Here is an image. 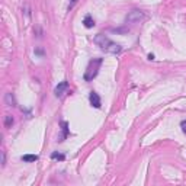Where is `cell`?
Masks as SVG:
<instances>
[{
    "instance_id": "obj_1",
    "label": "cell",
    "mask_w": 186,
    "mask_h": 186,
    "mask_svg": "<svg viewBox=\"0 0 186 186\" xmlns=\"http://www.w3.org/2000/svg\"><path fill=\"white\" fill-rule=\"evenodd\" d=\"M93 42H95L101 50H103L105 52H109V54H119V52L122 51V47H121L119 44L111 41L106 35H103V34L96 35V36L93 38Z\"/></svg>"
},
{
    "instance_id": "obj_6",
    "label": "cell",
    "mask_w": 186,
    "mask_h": 186,
    "mask_svg": "<svg viewBox=\"0 0 186 186\" xmlns=\"http://www.w3.org/2000/svg\"><path fill=\"white\" fill-rule=\"evenodd\" d=\"M4 103H6L7 106H12V108L16 106V101H15V98H13L12 93H6V95H4Z\"/></svg>"
},
{
    "instance_id": "obj_5",
    "label": "cell",
    "mask_w": 186,
    "mask_h": 186,
    "mask_svg": "<svg viewBox=\"0 0 186 186\" xmlns=\"http://www.w3.org/2000/svg\"><path fill=\"white\" fill-rule=\"evenodd\" d=\"M89 101H90V105H92L93 108H96V109H99L102 106V101H101V98H99V95H98L96 92H90Z\"/></svg>"
},
{
    "instance_id": "obj_12",
    "label": "cell",
    "mask_w": 186,
    "mask_h": 186,
    "mask_svg": "<svg viewBox=\"0 0 186 186\" xmlns=\"http://www.w3.org/2000/svg\"><path fill=\"white\" fill-rule=\"evenodd\" d=\"M6 166V153L1 151V167Z\"/></svg>"
},
{
    "instance_id": "obj_3",
    "label": "cell",
    "mask_w": 186,
    "mask_h": 186,
    "mask_svg": "<svg viewBox=\"0 0 186 186\" xmlns=\"http://www.w3.org/2000/svg\"><path fill=\"white\" fill-rule=\"evenodd\" d=\"M144 19H145V13L143 10H140V9H134L125 16V22L127 23H140Z\"/></svg>"
},
{
    "instance_id": "obj_15",
    "label": "cell",
    "mask_w": 186,
    "mask_h": 186,
    "mask_svg": "<svg viewBox=\"0 0 186 186\" xmlns=\"http://www.w3.org/2000/svg\"><path fill=\"white\" fill-rule=\"evenodd\" d=\"M76 3H77V0H70V4H68V10H70V9H73V6H74Z\"/></svg>"
},
{
    "instance_id": "obj_2",
    "label": "cell",
    "mask_w": 186,
    "mask_h": 186,
    "mask_svg": "<svg viewBox=\"0 0 186 186\" xmlns=\"http://www.w3.org/2000/svg\"><path fill=\"white\" fill-rule=\"evenodd\" d=\"M102 63H103V58H93V60H90V63H89V66H87V68H86V71H85V76H83V79H85L86 82H92L98 76Z\"/></svg>"
},
{
    "instance_id": "obj_13",
    "label": "cell",
    "mask_w": 186,
    "mask_h": 186,
    "mask_svg": "<svg viewBox=\"0 0 186 186\" xmlns=\"http://www.w3.org/2000/svg\"><path fill=\"white\" fill-rule=\"evenodd\" d=\"M35 54L36 55H44V50L42 48H35Z\"/></svg>"
},
{
    "instance_id": "obj_8",
    "label": "cell",
    "mask_w": 186,
    "mask_h": 186,
    "mask_svg": "<svg viewBox=\"0 0 186 186\" xmlns=\"http://www.w3.org/2000/svg\"><path fill=\"white\" fill-rule=\"evenodd\" d=\"M22 160L26 163H34L38 160V156L36 154H25V156H22Z\"/></svg>"
},
{
    "instance_id": "obj_11",
    "label": "cell",
    "mask_w": 186,
    "mask_h": 186,
    "mask_svg": "<svg viewBox=\"0 0 186 186\" xmlns=\"http://www.w3.org/2000/svg\"><path fill=\"white\" fill-rule=\"evenodd\" d=\"M51 158H52V160H58V161H64V160H66V156L61 154V153L54 151L52 154H51Z\"/></svg>"
},
{
    "instance_id": "obj_10",
    "label": "cell",
    "mask_w": 186,
    "mask_h": 186,
    "mask_svg": "<svg viewBox=\"0 0 186 186\" xmlns=\"http://www.w3.org/2000/svg\"><path fill=\"white\" fill-rule=\"evenodd\" d=\"M13 122H15V119L12 115H6L4 117V128H12Z\"/></svg>"
},
{
    "instance_id": "obj_16",
    "label": "cell",
    "mask_w": 186,
    "mask_h": 186,
    "mask_svg": "<svg viewBox=\"0 0 186 186\" xmlns=\"http://www.w3.org/2000/svg\"><path fill=\"white\" fill-rule=\"evenodd\" d=\"M148 60H154V54H148Z\"/></svg>"
},
{
    "instance_id": "obj_14",
    "label": "cell",
    "mask_w": 186,
    "mask_h": 186,
    "mask_svg": "<svg viewBox=\"0 0 186 186\" xmlns=\"http://www.w3.org/2000/svg\"><path fill=\"white\" fill-rule=\"evenodd\" d=\"M180 128L183 130V132L186 134V119H185V121H182V122H180Z\"/></svg>"
},
{
    "instance_id": "obj_4",
    "label": "cell",
    "mask_w": 186,
    "mask_h": 186,
    "mask_svg": "<svg viewBox=\"0 0 186 186\" xmlns=\"http://www.w3.org/2000/svg\"><path fill=\"white\" fill-rule=\"evenodd\" d=\"M68 89V82L67 80H64V82H61V83H58V85L55 86V89H54V95L57 96V98H61L66 92H67Z\"/></svg>"
},
{
    "instance_id": "obj_9",
    "label": "cell",
    "mask_w": 186,
    "mask_h": 186,
    "mask_svg": "<svg viewBox=\"0 0 186 186\" xmlns=\"http://www.w3.org/2000/svg\"><path fill=\"white\" fill-rule=\"evenodd\" d=\"M61 128H63V135H61V138H60L58 141H64V138L68 135V124L66 122V121L61 122Z\"/></svg>"
},
{
    "instance_id": "obj_7",
    "label": "cell",
    "mask_w": 186,
    "mask_h": 186,
    "mask_svg": "<svg viewBox=\"0 0 186 186\" xmlns=\"http://www.w3.org/2000/svg\"><path fill=\"white\" fill-rule=\"evenodd\" d=\"M83 25H85L87 29L93 28V26H95V20H93V17L90 16V15H86L85 19H83Z\"/></svg>"
}]
</instances>
